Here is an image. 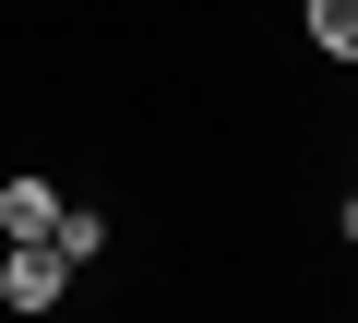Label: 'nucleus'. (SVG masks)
Wrapping results in <instances>:
<instances>
[{
    "label": "nucleus",
    "instance_id": "obj_2",
    "mask_svg": "<svg viewBox=\"0 0 358 323\" xmlns=\"http://www.w3.org/2000/svg\"><path fill=\"white\" fill-rule=\"evenodd\" d=\"M60 228V180H0V240H48Z\"/></svg>",
    "mask_w": 358,
    "mask_h": 323
},
{
    "label": "nucleus",
    "instance_id": "obj_1",
    "mask_svg": "<svg viewBox=\"0 0 358 323\" xmlns=\"http://www.w3.org/2000/svg\"><path fill=\"white\" fill-rule=\"evenodd\" d=\"M60 287H72V263L48 240H13V252H0V299H13V311H60Z\"/></svg>",
    "mask_w": 358,
    "mask_h": 323
},
{
    "label": "nucleus",
    "instance_id": "obj_4",
    "mask_svg": "<svg viewBox=\"0 0 358 323\" xmlns=\"http://www.w3.org/2000/svg\"><path fill=\"white\" fill-rule=\"evenodd\" d=\"M310 48L322 60H358V0H310Z\"/></svg>",
    "mask_w": 358,
    "mask_h": 323
},
{
    "label": "nucleus",
    "instance_id": "obj_5",
    "mask_svg": "<svg viewBox=\"0 0 358 323\" xmlns=\"http://www.w3.org/2000/svg\"><path fill=\"white\" fill-rule=\"evenodd\" d=\"M334 228H346V240H358V192H346V216H334Z\"/></svg>",
    "mask_w": 358,
    "mask_h": 323
},
{
    "label": "nucleus",
    "instance_id": "obj_3",
    "mask_svg": "<svg viewBox=\"0 0 358 323\" xmlns=\"http://www.w3.org/2000/svg\"><path fill=\"white\" fill-rule=\"evenodd\" d=\"M48 252H60V263L84 275V263L108 252V216H96V204H60V228H48Z\"/></svg>",
    "mask_w": 358,
    "mask_h": 323
}]
</instances>
